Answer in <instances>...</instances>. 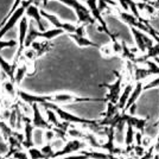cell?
I'll return each instance as SVG.
<instances>
[{"mask_svg":"<svg viewBox=\"0 0 159 159\" xmlns=\"http://www.w3.org/2000/svg\"><path fill=\"white\" fill-rule=\"evenodd\" d=\"M18 96L19 99L25 102L27 105H33V103H44V102H50L55 105H60V103H79V102H92V101H106V99H95V98H82L77 96L74 94L68 93H58L52 94V95H31L27 94L23 90L18 89Z\"/></svg>","mask_w":159,"mask_h":159,"instance_id":"1","label":"cell"},{"mask_svg":"<svg viewBox=\"0 0 159 159\" xmlns=\"http://www.w3.org/2000/svg\"><path fill=\"white\" fill-rule=\"evenodd\" d=\"M116 75V81L114 83H102L100 84V87H105L108 89V94L106 96V101L108 103H112V105H116L118 101L120 99V95H121V83H122V80L124 76L119 74L118 71H114Z\"/></svg>","mask_w":159,"mask_h":159,"instance_id":"2","label":"cell"},{"mask_svg":"<svg viewBox=\"0 0 159 159\" xmlns=\"http://www.w3.org/2000/svg\"><path fill=\"white\" fill-rule=\"evenodd\" d=\"M87 146L86 143H83L82 140L79 139H71L66 141V144L63 147H61L60 150H57L53 154V159L61 158V157H66V156H71L73 153L83 150Z\"/></svg>","mask_w":159,"mask_h":159,"instance_id":"3","label":"cell"},{"mask_svg":"<svg viewBox=\"0 0 159 159\" xmlns=\"http://www.w3.org/2000/svg\"><path fill=\"white\" fill-rule=\"evenodd\" d=\"M131 31H132L134 40H135L137 49L140 52L146 53L148 49H151L153 47V38L150 37L147 33L143 32V31H140L135 27H131Z\"/></svg>","mask_w":159,"mask_h":159,"instance_id":"4","label":"cell"},{"mask_svg":"<svg viewBox=\"0 0 159 159\" xmlns=\"http://www.w3.org/2000/svg\"><path fill=\"white\" fill-rule=\"evenodd\" d=\"M40 16L44 17L47 20H49L53 26H55V29H61V30H63L64 32H68L69 34L76 33V31H77V26H75V25L70 24V23H61L60 20L57 19L56 16L48 13V12H45L43 8H40Z\"/></svg>","mask_w":159,"mask_h":159,"instance_id":"5","label":"cell"},{"mask_svg":"<svg viewBox=\"0 0 159 159\" xmlns=\"http://www.w3.org/2000/svg\"><path fill=\"white\" fill-rule=\"evenodd\" d=\"M31 108H32V112H33V116H32L33 127L34 128H38V129H44V131L51 129L52 126L49 124V121L40 113L39 105L38 103H33V105H31Z\"/></svg>","mask_w":159,"mask_h":159,"instance_id":"6","label":"cell"},{"mask_svg":"<svg viewBox=\"0 0 159 159\" xmlns=\"http://www.w3.org/2000/svg\"><path fill=\"white\" fill-rule=\"evenodd\" d=\"M26 17H30L34 19V23L37 24V29L39 30L40 32H45L48 31V21H45L44 19H42V16H40V8H38L34 5L27 7L26 10Z\"/></svg>","mask_w":159,"mask_h":159,"instance_id":"7","label":"cell"},{"mask_svg":"<svg viewBox=\"0 0 159 159\" xmlns=\"http://www.w3.org/2000/svg\"><path fill=\"white\" fill-rule=\"evenodd\" d=\"M121 115H122V119L125 120L126 125H131L133 128L138 129V132H140L141 134H145V128L147 125V121H148V118L140 119V118H137L134 115H129L128 113L125 112H121Z\"/></svg>","mask_w":159,"mask_h":159,"instance_id":"8","label":"cell"},{"mask_svg":"<svg viewBox=\"0 0 159 159\" xmlns=\"http://www.w3.org/2000/svg\"><path fill=\"white\" fill-rule=\"evenodd\" d=\"M23 122H24V138H25V141L23 146L29 150L30 147L33 146V140H32V135H33V129L34 127L32 125V120L27 119L26 116L24 115L23 116Z\"/></svg>","mask_w":159,"mask_h":159,"instance_id":"9","label":"cell"},{"mask_svg":"<svg viewBox=\"0 0 159 159\" xmlns=\"http://www.w3.org/2000/svg\"><path fill=\"white\" fill-rule=\"evenodd\" d=\"M143 92H144V82H137V84H135L132 94H131V96H129V100H128V102H127L126 108H125L124 112L127 113V111H128L131 107L134 106V105H137V100L139 99V96L141 95Z\"/></svg>","mask_w":159,"mask_h":159,"instance_id":"10","label":"cell"},{"mask_svg":"<svg viewBox=\"0 0 159 159\" xmlns=\"http://www.w3.org/2000/svg\"><path fill=\"white\" fill-rule=\"evenodd\" d=\"M133 89H134V88H133L132 84H127V86L125 87V89H124V92L121 93L119 101H118V103H116V107H118L119 111H122V112L125 111L127 102H128V100H129V96H131V94H132Z\"/></svg>","mask_w":159,"mask_h":159,"instance_id":"11","label":"cell"},{"mask_svg":"<svg viewBox=\"0 0 159 159\" xmlns=\"http://www.w3.org/2000/svg\"><path fill=\"white\" fill-rule=\"evenodd\" d=\"M31 48L36 51L37 57H39L43 53L48 52V51L52 48V44H51L50 40H45V42H43V43H42V42H34V43H32Z\"/></svg>","mask_w":159,"mask_h":159,"instance_id":"12","label":"cell"},{"mask_svg":"<svg viewBox=\"0 0 159 159\" xmlns=\"http://www.w3.org/2000/svg\"><path fill=\"white\" fill-rule=\"evenodd\" d=\"M69 37L74 39L76 42V44L79 45V47H93V48H101L99 44H96V43H94V42H90L89 39H87L84 36H79V34H69Z\"/></svg>","mask_w":159,"mask_h":159,"instance_id":"13","label":"cell"},{"mask_svg":"<svg viewBox=\"0 0 159 159\" xmlns=\"http://www.w3.org/2000/svg\"><path fill=\"white\" fill-rule=\"evenodd\" d=\"M29 71V64L27 63H23L21 66H19L16 70V75H14V84L16 86H19L21 83V81L24 79V76Z\"/></svg>","mask_w":159,"mask_h":159,"instance_id":"14","label":"cell"},{"mask_svg":"<svg viewBox=\"0 0 159 159\" xmlns=\"http://www.w3.org/2000/svg\"><path fill=\"white\" fill-rule=\"evenodd\" d=\"M2 88L5 89L7 95L11 96V98H14L16 95H18V90L16 89V84L10 80H6V81L2 82Z\"/></svg>","mask_w":159,"mask_h":159,"instance_id":"15","label":"cell"},{"mask_svg":"<svg viewBox=\"0 0 159 159\" xmlns=\"http://www.w3.org/2000/svg\"><path fill=\"white\" fill-rule=\"evenodd\" d=\"M135 139V132H134V128H133L131 125H127V129H126V134H125V145L127 147L133 144V141Z\"/></svg>","mask_w":159,"mask_h":159,"instance_id":"16","label":"cell"},{"mask_svg":"<svg viewBox=\"0 0 159 159\" xmlns=\"http://www.w3.org/2000/svg\"><path fill=\"white\" fill-rule=\"evenodd\" d=\"M27 153H29V157H30V159H47V157H45V156L42 153L40 148H38V147H34V146L30 147V148L27 150Z\"/></svg>","mask_w":159,"mask_h":159,"instance_id":"17","label":"cell"},{"mask_svg":"<svg viewBox=\"0 0 159 159\" xmlns=\"http://www.w3.org/2000/svg\"><path fill=\"white\" fill-rule=\"evenodd\" d=\"M5 141L6 140L4 139V137L0 135V156H5L6 157V154L8 153V145Z\"/></svg>","mask_w":159,"mask_h":159,"instance_id":"18","label":"cell"},{"mask_svg":"<svg viewBox=\"0 0 159 159\" xmlns=\"http://www.w3.org/2000/svg\"><path fill=\"white\" fill-rule=\"evenodd\" d=\"M57 135H56V132L53 131L52 128L51 129H48V131H45V140H47V144H51L53 140H55V138H56Z\"/></svg>","mask_w":159,"mask_h":159,"instance_id":"19","label":"cell"},{"mask_svg":"<svg viewBox=\"0 0 159 159\" xmlns=\"http://www.w3.org/2000/svg\"><path fill=\"white\" fill-rule=\"evenodd\" d=\"M11 158H13V159H30V157H29V153L27 152L23 151V150H20V151H17L16 153H13Z\"/></svg>","mask_w":159,"mask_h":159,"instance_id":"20","label":"cell"},{"mask_svg":"<svg viewBox=\"0 0 159 159\" xmlns=\"http://www.w3.org/2000/svg\"><path fill=\"white\" fill-rule=\"evenodd\" d=\"M157 87H159V77H158V79L152 80L151 82H148L147 84H145V86H144V90L153 89V88H157Z\"/></svg>","mask_w":159,"mask_h":159,"instance_id":"21","label":"cell"},{"mask_svg":"<svg viewBox=\"0 0 159 159\" xmlns=\"http://www.w3.org/2000/svg\"><path fill=\"white\" fill-rule=\"evenodd\" d=\"M56 159H88L86 154H71V156H66V157H61V158H56Z\"/></svg>","mask_w":159,"mask_h":159,"instance_id":"22","label":"cell"},{"mask_svg":"<svg viewBox=\"0 0 159 159\" xmlns=\"http://www.w3.org/2000/svg\"><path fill=\"white\" fill-rule=\"evenodd\" d=\"M143 135H144V134H141L140 132L135 133V140H137L138 146H141V144H143Z\"/></svg>","mask_w":159,"mask_h":159,"instance_id":"23","label":"cell"},{"mask_svg":"<svg viewBox=\"0 0 159 159\" xmlns=\"http://www.w3.org/2000/svg\"><path fill=\"white\" fill-rule=\"evenodd\" d=\"M154 150L159 151V135H158V138H157V141H156V145H154Z\"/></svg>","mask_w":159,"mask_h":159,"instance_id":"24","label":"cell"},{"mask_svg":"<svg viewBox=\"0 0 159 159\" xmlns=\"http://www.w3.org/2000/svg\"><path fill=\"white\" fill-rule=\"evenodd\" d=\"M151 0H140V2H145V4H148Z\"/></svg>","mask_w":159,"mask_h":159,"instance_id":"25","label":"cell"},{"mask_svg":"<svg viewBox=\"0 0 159 159\" xmlns=\"http://www.w3.org/2000/svg\"><path fill=\"white\" fill-rule=\"evenodd\" d=\"M0 159H7V158L5 157V156H0Z\"/></svg>","mask_w":159,"mask_h":159,"instance_id":"26","label":"cell"},{"mask_svg":"<svg viewBox=\"0 0 159 159\" xmlns=\"http://www.w3.org/2000/svg\"><path fill=\"white\" fill-rule=\"evenodd\" d=\"M152 1H157V0H152Z\"/></svg>","mask_w":159,"mask_h":159,"instance_id":"27","label":"cell"}]
</instances>
